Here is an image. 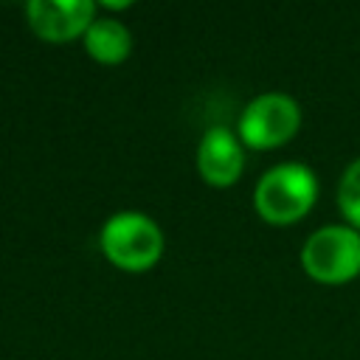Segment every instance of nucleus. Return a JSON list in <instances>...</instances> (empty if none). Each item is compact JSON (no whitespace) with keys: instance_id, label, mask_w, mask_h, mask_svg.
Segmentation results:
<instances>
[{"instance_id":"1","label":"nucleus","mask_w":360,"mask_h":360,"mask_svg":"<svg viewBox=\"0 0 360 360\" xmlns=\"http://www.w3.org/2000/svg\"><path fill=\"white\" fill-rule=\"evenodd\" d=\"M318 200V180L304 163H281L273 166L256 186L253 205L262 219L270 225H292L298 222Z\"/></svg>"},{"instance_id":"2","label":"nucleus","mask_w":360,"mask_h":360,"mask_svg":"<svg viewBox=\"0 0 360 360\" xmlns=\"http://www.w3.org/2000/svg\"><path fill=\"white\" fill-rule=\"evenodd\" d=\"M101 250L104 256L129 273L149 270L163 253V233L141 211L112 214L101 228Z\"/></svg>"},{"instance_id":"3","label":"nucleus","mask_w":360,"mask_h":360,"mask_svg":"<svg viewBox=\"0 0 360 360\" xmlns=\"http://www.w3.org/2000/svg\"><path fill=\"white\" fill-rule=\"evenodd\" d=\"M304 270L323 284H343L360 273V231L326 225L315 231L301 250Z\"/></svg>"},{"instance_id":"4","label":"nucleus","mask_w":360,"mask_h":360,"mask_svg":"<svg viewBox=\"0 0 360 360\" xmlns=\"http://www.w3.org/2000/svg\"><path fill=\"white\" fill-rule=\"evenodd\" d=\"M301 127V107L284 93H264L253 98L239 118V138L253 149H273L287 143Z\"/></svg>"},{"instance_id":"5","label":"nucleus","mask_w":360,"mask_h":360,"mask_svg":"<svg viewBox=\"0 0 360 360\" xmlns=\"http://www.w3.org/2000/svg\"><path fill=\"white\" fill-rule=\"evenodd\" d=\"M96 6L90 0H31L25 17L31 31L45 42H68L93 25Z\"/></svg>"},{"instance_id":"6","label":"nucleus","mask_w":360,"mask_h":360,"mask_svg":"<svg viewBox=\"0 0 360 360\" xmlns=\"http://www.w3.org/2000/svg\"><path fill=\"white\" fill-rule=\"evenodd\" d=\"M197 166L208 186L225 188V186L236 183L242 174V166H245L242 146H239L236 135L225 127L208 129L197 149Z\"/></svg>"},{"instance_id":"7","label":"nucleus","mask_w":360,"mask_h":360,"mask_svg":"<svg viewBox=\"0 0 360 360\" xmlns=\"http://www.w3.org/2000/svg\"><path fill=\"white\" fill-rule=\"evenodd\" d=\"M84 45L87 53L101 62V65H118L129 56L132 51V37L124 28V22L112 20V17H101L93 20V25L84 31Z\"/></svg>"},{"instance_id":"8","label":"nucleus","mask_w":360,"mask_h":360,"mask_svg":"<svg viewBox=\"0 0 360 360\" xmlns=\"http://www.w3.org/2000/svg\"><path fill=\"white\" fill-rule=\"evenodd\" d=\"M338 202L343 217L354 225V231H360V158L343 172L340 177V188H338Z\"/></svg>"}]
</instances>
